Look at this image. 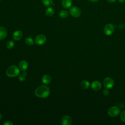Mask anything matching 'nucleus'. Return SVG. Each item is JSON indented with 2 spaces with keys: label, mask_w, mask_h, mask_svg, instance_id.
Listing matches in <instances>:
<instances>
[{
  "label": "nucleus",
  "mask_w": 125,
  "mask_h": 125,
  "mask_svg": "<svg viewBox=\"0 0 125 125\" xmlns=\"http://www.w3.org/2000/svg\"><path fill=\"white\" fill-rule=\"evenodd\" d=\"M118 27L120 29H123V27H125V25H124L123 24H120Z\"/></svg>",
  "instance_id": "obj_25"
},
{
  "label": "nucleus",
  "mask_w": 125,
  "mask_h": 125,
  "mask_svg": "<svg viewBox=\"0 0 125 125\" xmlns=\"http://www.w3.org/2000/svg\"><path fill=\"white\" fill-rule=\"evenodd\" d=\"M2 118V115L0 113V121L1 120Z\"/></svg>",
  "instance_id": "obj_29"
},
{
  "label": "nucleus",
  "mask_w": 125,
  "mask_h": 125,
  "mask_svg": "<svg viewBox=\"0 0 125 125\" xmlns=\"http://www.w3.org/2000/svg\"><path fill=\"white\" fill-rule=\"evenodd\" d=\"M69 13L71 16L74 18H78L80 16L81 14V11L79 7L74 6L70 7L69 10Z\"/></svg>",
  "instance_id": "obj_4"
},
{
  "label": "nucleus",
  "mask_w": 125,
  "mask_h": 125,
  "mask_svg": "<svg viewBox=\"0 0 125 125\" xmlns=\"http://www.w3.org/2000/svg\"><path fill=\"white\" fill-rule=\"evenodd\" d=\"M106 0L107 2L109 3H114L116 1V0Z\"/></svg>",
  "instance_id": "obj_26"
},
{
  "label": "nucleus",
  "mask_w": 125,
  "mask_h": 125,
  "mask_svg": "<svg viewBox=\"0 0 125 125\" xmlns=\"http://www.w3.org/2000/svg\"><path fill=\"white\" fill-rule=\"evenodd\" d=\"M109 90L108 88H105L104 89L103 91V94L104 95V96H107L109 94Z\"/></svg>",
  "instance_id": "obj_23"
},
{
  "label": "nucleus",
  "mask_w": 125,
  "mask_h": 125,
  "mask_svg": "<svg viewBox=\"0 0 125 125\" xmlns=\"http://www.w3.org/2000/svg\"><path fill=\"white\" fill-rule=\"evenodd\" d=\"M26 76H27V73L25 71H23L22 72L21 74H19V80L20 81H24L26 78Z\"/></svg>",
  "instance_id": "obj_18"
},
{
  "label": "nucleus",
  "mask_w": 125,
  "mask_h": 125,
  "mask_svg": "<svg viewBox=\"0 0 125 125\" xmlns=\"http://www.w3.org/2000/svg\"><path fill=\"white\" fill-rule=\"evenodd\" d=\"M114 26L112 24L108 23L105 25L104 27V33L106 35L110 36L114 32Z\"/></svg>",
  "instance_id": "obj_5"
},
{
  "label": "nucleus",
  "mask_w": 125,
  "mask_h": 125,
  "mask_svg": "<svg viewBox=\"0 0 125 125\" xmlns=\"http://www.w3.org/2000/svg\"><path fill=\"white\" fill-rule=\"evenodd\" d=\"M13 125V124L11 121H6L3 124V125Z\"/></svg>",
  "instance_id": "obj_24"
},
{
  "label": "nucleus",
  "mask_w": 125,
  "mask_h": 125,
  "mask_svg": "<svg viewBox=\"0 0 125 125\" xmlns=\"http://www.w3.org/2000/svg\"><path fill=\"white\" fill-rule=\"evenodd\" d=\"M120 113V108L116 106L109 107L107 110L108 115L111 117H115L117 116Z\"/></svg>",
  "instance_id": "obj_3"
},
{
  "label": "nucleus",
  "mask_w": 125,
  "mask_h": 125,
  "mask_svg": "<svg viewBox=\"0 0 125 125\" xmlns=\"http://www.w3.org/2000/svg\"><path fill=\"white\" fill-rule=\"evenodd\" d=\"M80 85H81V87L83 89H87L89 87L90 83L88 81L83 80V81H82V82L81 83Z\"/></svg>",
  "instance_id": "obj_15"
},
{
  "label": "nucleus",
  "mask_w": 125,
  "mask_h": 125,
  "mask_svg": "<svg viewBox=\"0 0 125 125\" xmlns=\"http://www.w3.org/2000/svg\"><path fill=\"white\" fill-rule=\"evenodd\" d=\"M91 87L93 90L98 91L100 90L102 87L101 83L98 81H94L91 83Z\"/></svg>",
  "instance_id": "obj_9"
},
{
  "label": "nucleus",
  "mask_w": 125,
  "mask_h": 125,
  "mask_svg": "<svg viewBox=\"0 0 125 125\" xmlns=\"http://www.w3.org/2000/svg\"><path fill=\"white\" fill-rule=\"evenodd\" d=\"M54 14V10L53 7H49L47 8L45 11V14L48 16V17H51L53 16Z\"/></svg>",
  "instance_id": "obj_16"
},
{
  "label": "nucleus",
  "mask_w": 125,
  "mask_h": 125,
  "mask_svg": "<svg viewBox=\"0 0 125 125\" xmlns=\"http://www.w3.org/2000/svg\"><path fill=\"white\" fill-rule=\"evenodd\" d=\"M42 82L45 84H48L50 83L51 81V78L50 76L48 75H44L42 78Z\"/></svg>",
  "instance_id": "obj_13"
},
{
  "label": "nucleus",
  "mask_w": 125,
  "mask_h": 125,
  "mask_svg": "<svg viewBox=\"0 0 125 125\" xmlns=\"http://www.w3.org/2000/svg\"><path fill=\"white\" fill-rule=\"evenodd\" d=\"M120 119L121 120L125 123V110L123 111L120 114Z\"/></svg>",
  "instance_id": "obj_22"
},
{
  "label": "nucleus",
  "mask_w": 125,
  "mask_h": 125,
  "mask_svg": "<svg viewBox=\"0 0 125 125\" xmlns=\"http://www.w3.org/2000/svg\"><path fill=\"white\" fill-rule=\"evenodd\" d=\"M103 84L104 87L110 89L114 85V81L110 77H106L104 79Z\"/></svg>",
  "instance_id": "obj_7"
},
{
  "label": "nucleus",
  "mask_w": 125,
  "mask_h": 125,
  "mask_svg": "<svg viewBox=\"0 0 125 125\" xmlns=\"http://www.w3.org/2000/svg\"></svg>",
  "instance_id": "obj_31"
},
{
  "label": "nucleus",
  "mask_w": 125,
  "mask_h": 125,
  "mask_svg": "<svg viewBox=\"0 0 125 125\" xmlns=\"http://www.w3.org/2000/svg\"><path fill=\"white\" fill-rule=\"evenodd\" d=\"M15 43L12 40H9L6 43V47L8 49H12L14 46Z\"/></svg>",
  "instance_id": "obj_19"
},
{
  "label": "nucleus",
  "mask_w": 125,
  "mask_h": 125,
  "mask_svg": "<svg viewBox=\"0 0 125 125\" xmlns=\"http://www.w3.org/2000/svg\"><path fill=\"white\" fill-rule=\"evenodd\" d=\"M42 2L46 6H51L53 3V0H42Z\"/></svg>",
  "instance_id": "obj_20"
},
{
  "label": "nucleus",
  "mask_w": 125,
  "mask_h": 125,
  "mask_svg": "<svg viewBox=\"0 0 125 125\" xmlns=\"http://www.w3.org/2000/svg\"><path fill=\"white\" fill-rule=\"evenodd\" d=\"M35 94L38 98H45L49 95L50 89L47 86L40 85L35 89Z\"/></svg>",
  "instance_id": "obj_1"
},
{
  "label": "nucleus",
  "mask_w": 125,
  "mask_h": 125,
  "mask_svg": "<svg viewBox=\"0 0 125 125\" xmlns=\"http://www.w3.org/2000/svg\"><path fill=\"white\" fill-rule=\"evenodd\" d=\"M20 73V69L16 65H11L6 70V74L9 77H15Z\"/></svg>",
  "instance_id": "obj_2"
},
{
  "label": "nucleus",
  "mask_w": 125,
  "mask_h": 125,
  "mask_svg": "<svg viewBox=\"0 0 125 125\" xmlns=\"http://www.w3.org/2000/svg\"><path fill=\"white\" fill-rule=\"evenodd\" d=\"M118 1H119V3H122L124 2V1H125V0H118Z\"/></svg>",
  "instance_id": "obj_28"
},
{
  "label": "nucleus",
  "mask_w": 125,
  "mask_h": 125,
  "mask_svg": "<svg viewBox=\"0 0 125 125\" xmlns=\"http://www.w3.org/2000/svg\"></svg>",
  "instance_id": "obj_30"
},
{
  "label": "nucleus",
  "mask_w": 125,
  "mask_h": 125,
  "mask_svg": "<svg viewBox=\"0 0 125 125\" xmlns=\"http://www.w3.org/2000/svg\"><path fill=\"white\" fill-rule=\"evenodd\" d=\"M59 17L62 18H66L68 16V12L65 10H62L60 11L59 13Z\"/></svg>",
  "instance_id": "obj_17"
},
{
  "label": "nucleus",
  "mask_w": 125,
  "mask_h": 125,
  "mask_svg": "<svg viewBox=\"0 0 125 125\" xmlns=\"http://www.w3.org/2000/svg\"><path fill=\"white\" fill-rule=\"evenodd\" d=\"M46 40V38L44 35L42 34H40L36 37L35 39V42L36 44L42 45L45 42Z\"/></svg>",
  "instance_id": "obj_6"
},
{
  "label": "nucleus",
  "mask_w": 125,
  "mask_h": 125,
  "mask_svg": "<svg viewBox=\"0 0 125 125\" xmlns=\"http://www.w3.org/2000/svg\"><path fill=\"white\" fill-rule=\"evenodd\" d=\"M19 66L20 69L22 71H25L27 69L28 66V64L27 61L25 60H22L20 62Z\"/></svg>",
  "instance_id": "obj_11"
},
{
  "label": "nucleus",
  "mask_w": 125,
  "mask_h": 125,
  "mask_svg": "<svg viewBox=\"0 0 125 125\" xmlns=\"http://www.w3.org/2000/svg\"><path fill=\"white\" fill-rule=\"evenodd\" d=\"M25 42L26 44L29 45H31L34 44V41L32 39V38L30 37H28L25 39Z\"/></svg>",
  "instance_id": "obj_21"
},
{
  "label": "nucleus",
  "mask_w": 125,
  "mask_h": 125,
  "mask_svg": "<svg viewBox=\"0 0 125 125\" xmlns=\"http://www.w3.org/2000/svg\"><path fill=\"white\" fill-rule=\"evenodd\" d=\"M89 0V1L92 2H97V1H99V0Z\"/></svg>",
  "instance_id": "obj_27"
},
{
  "label": "nucleus",
  "mask_w": 125,
  "mask_h": 125,
  "mask_svg": "<svg viewBox=\"0 0 125 125\" xmlns=\"http://www.w3.org/2000/svg\"><path fill=\"white\" fill-rule=\"evenodd\" d=\"M62 3L64 8H68L71 6L72 1V0H62Z\"/></svg>",
  "instance_id": "obj_14"
},
{
  "label": "nucleus",
  "mask_w": 125,
  "mask_h": 125,
  "mask_svg": "<svg viewBox=\"0 0 125 125\" xmlns=\"http://www.w3.org/2000/svg\"><path fill=\"white\" fill-rule=\"evenodd\" d=\"M7 32L6 29L3 26L0 27V40H3L7 36Z\"/></svg>",
  "instance_id": "obj_12"
},
{
  "label": "nucleus",
  "mask_w": 125,
  "mask_h": 125,
  "mask_svg": "<svg viewBox=\"0 0 125 125\" xmlns=\"http://www.w3.org/2000/svg\"><path fill=\"white\" fill-rule=\"evenodd\" d=\"M72 123L71 118L69 116H64L61 120V124L62 125H70Z\"/></svg>",
  "instance_id": "obj_8"
},
{
  "label": "nucleus",
  "mask_w": 125,
  "mask_h": 125,
  "mask_svg": "<svg viewBox=\"0 0 125 125\" xmlns=\"http://www.w3.org/2000/svg\"><path fill=\"white\" fill-rule=\"evenodd\" d=\"M22 32L21 30L15 31L13 34V38L15 41H19L22 37Z\"/></svg>",
  "instance_id": "obj_10"
}]
</instances>
